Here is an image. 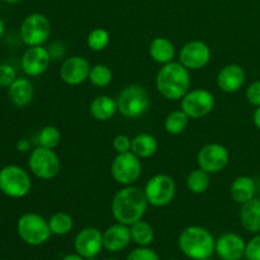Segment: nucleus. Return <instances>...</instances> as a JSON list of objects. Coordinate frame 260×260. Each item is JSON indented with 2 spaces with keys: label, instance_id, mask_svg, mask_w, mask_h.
Masks as SVG:
<instances>
[{
  "label": "nucleus",
  "instance_id": "1",
  "mask_svg": "<svg viewBox=\"0 0 260 260\" xmlns=\"http://www.w3.org/2000/svg\"><path fill=\"white\" fill-rule=\"evenodd\" d=\"M147 206L149 202L144 189L135 185H126L116 193L112 201L111 210L117 222L131 226L144 218Z\"/></svg>",
  "mask_w": 260,
  "mask_h": 260
},
{
  "label": "nucleus",
  "instance_id": "2",
  "mask_svg": "<svg viewBox=\"0 0 260 260\" xmlns=\"http://www.w3.org/2000/svg\"><path fill=\"white\" fill-rule=\"evenodd\" d=\"M156 89L168 101H182L190 89L189 70L180 62L172 61L162 65L155 79Z\"/></svg>",
  "mask_w": 260,
  "mask_h": 260
},
{
  "label": "nucleus",
  "instance_id": "3",
  "mask_svg": "<svg viewBox=\"0 0 260 260\" xmlns=\"http://www.w3.org/2000/svg\"><path fill=\"white\" fill-rule=\"evenodd\" d=\"M215 245L216 240L212 233L198 225L185 228L178 238L179 250L192 260L211 258L215 253Z\"/></svg>",
  "mask_w": 260,
  "mask_h": 260
},
{
  "label": "nucleus",
  "instance_id": "4",
  "mask_svg": "<svg viewBox=\"0 0 260 260\" xmlns=\"http://www.w3.org/2000/svg\"><path fill=\"white\" fill-rule=\"evenodd\" d=\"M17 233L20 240L29 246H41L50 240L48 220L36 212L23 213L17 221Z\"/></svg>",
  "mask_w": 260,
  "mask_h": 260
},
{
  "label": "nucleus",
  "instance_id": "5",
  "mask_svg": "<svg viewBox=\"0 0 260 260\" xmlns=\"http://www.w3.org/2000/svg\"><path fill=\"white\" fill-rule=\"evenodd\" d=\"M118 112L127 119L144 116L150 107V94L144 86L131 84L121 90L117 98Z\"/></svg>",
  "mask_w": 260,
  "mask_h": 260
},
{
  "label": "nucleus",
  "instance_id": "6",
  "mask_svg": "<svg viewBox=\"0 0 260 260\" xmlns=\"http://www.w3.org/2000/svg\"><path fill=\"white\" fill-rule=\"evenodd\" d=\"M32 180L19 165L9 164L0 169V192L9 198L19 200L30 192Z\"/></svg>",
  "mask_w": 260,
  "mask_h": 260
},
{
  "label": "nucleus",
  "instance_id": "7",
  "mask_svg": "<svg viewBox=\"0 0 260 260\" xmlns=\"http://www.w3.org/2000/svg\"><path fill=\"white\" fill-rule=\"evenodd\" d=\"M28 168L38 179L51 180L60 173L61 162L57 154L52 149L37 146L30 151L28 157Z\"/></svg>",
  "mask_w": 260,
  "mask_h": 260
},
{
  "label": "nucleus",
  "instance_id": "8",
  "mask_svg": "<svg viewBox=\"0 0 260 260\" xmlns=\"http://www.w3.org/2000/svg\"><path fill=\"white\" fill-rule=\"evenodd\" d=\"M20 40L28 47L42 46L51 35V23L46 15L32 13L23 19L19 29Z\"/></svg>",
  "mask_w": 260,
  "mask_h": 260
},
{
  "label": "nucleus",
  "instance_id": "9",
  "mask_svg": "<svg viewBox=\"0 0 260 260\" xmlns=\"http://www.w3.org/2000/svg\"><path fill=\"white\" fill-rule=\"evenodd\" d=\"M144 192L149 205L154 207H165L174 200L177 185L170 175L156 174L147 180Z\"/></svg>",
  "mask_w": 260,
  "mask_h": 260
},
{
  "label": "nucleus",
  "instance_id": "10",
  "mask_svg": "<svg viewBox=\"0 0 260 260\" xmlns=\"http://www.w3.org/2000/svg\"><path fill=\"white\" fill-rule=\"evenodd\" d=\"M141 159L132 151L117 154L111 164V174L118 184L132 185L141 177Z\"/></svg>",
  "mask_w": 260,
  "mask_h": 260
},
{
  "label": "nucleus",
  "instance_id": "11",
  "mask_svg": "<svg viewBox=\"0 0 260 260\" xmlns=\"http://www.w3.org/2000/svg\"><path fill=\"white\" fill-rule=\"evenodd\" d=\"M215 108V96L207 89L197 88L188 91L182 98L180 109L192 119L208 116Z\"/></svg>",
  "mask_w": 260,
  "mask_h": 260
},
{
  "label": "nucleus",
  "instance_id": "12",
  "mask_svg": "<svg viewBox=\"0 0 260 260\" xmlns=\"http://www.w3.org/2000/svg\"><path fill=\"white\" fill-rule=\"evenodd\" d=\"M229 161H230L229 150L221 144L206 145L197 154L198 168L210 174L222 172L228 167Z\"/></svg>",
  "mask_w": 260,
  "mask_h": 260
},
{
  "label": "nucleus",
  "instance_id": "13",
  "mask_svg": "<svg viewBox=\"0 0 260 260\" xmlns=\"http://www.w3.org/2000/svg\"><path fill=\"white\" fill-rule=\"evenodd\" d=\"M74 249L75 253L85 259L98 256L102 249H104L103 233L93 226L84 228L76 234L74 239Z\"/></svg>",
  "mask_w": 260,
  "mask_h": 260
},
{
  "label": "nucleus",
  "instance_id": "14",
  "mask_svg": "<svg viewBox=\"0 0 260 260\" xmlns=\"http://www.w3.org/2000/svg\"><path fill=\"white\" fill-rule=\"evenodd\" d=\"M211 60V48L203 41H190L179 52V62L188 70H201Z\"/></svg>",
  "mask_w": 260,
  "mask_h": 260
},
{
  "label": "nucleus",
  "instance_id": "15",
  "mask_svg": "<svg viewBox=\"0 0 260 260\" xmlns=\"http://www.w3.org/2000/svg\"><path fill=\"white\" fill-rule=\"evenodd\" d=\"M51 63V56L43 46H33L24 51L20 58V68L29 78H36L45 73Z\"/></svg>",
  "mask_w": 260,
  "mask_h": 260
},
{
  "label": "nucleus",
  "instance_id": "16",
  "mask_svg": "<svg viewBox=\"0 0 260 260\" xmlns=\"http://www.w3.org/2000/svg\"><path fill=\"white\" fill-rule=\"evenodd\" d=\"M90 63L83 56H71L63 60L60 68V78L65 84L76 86L88 80L90 73Z\"/></svg>",
  "mask_w": 260,
  "mask_h": 260
},
{
  "label": "nucleus",
  "instance_id": "17",
  "mask_svg": "<svg viewBox=\"0 0 260 260\" xmlns=\"http://www.w3.org/2000/svg\"><path fill=\"white\" fill-rule=\"evenodd\" d=\"M246 241L235 233L222 234L216 240L215 253L221 260H241L245 255Z\"/></svg>",
  "mask_w": 260,
  "mask_h": 260
},
{
  "label": "nucleus",
  "instance_id": "18",
  "mask_svg": "<svg viewBox=\"0 0 260 260\" xmlns=\"http://www.w3.org/2000/svg\"><path fill=\"white\" fill-rule=\"evenodd\" d=\"M131 229L123 223L111 225L103 233V246L109 253H119L131 244Z\"/></svg>",
  "mask_w": 260,
  "mask_h": 260
},
{
  "label": "nucleus",
  "instance_id": "19",
  "mask_svg": "<svg viewBox=\"0 0 260 260\" xmlns=\"http://www.w3.org/2000/svg\"><path fill=\"white\" fill-rule=\"evenodd\" d=\"M245 71L238 63H230L218 71L217 86L223 93H236L245 84Z\"/></svg>",
  "mask_w": 260,
  "mask_h": 260
},
{
  "label": "nucleus",
  "instance_id": "20",
  "mask_svg": "<svg viewBox=\"0 0 260 260\" xmlns=\"http://www.w3.org/2000/svg\"><path fill=\"white\" fill-rule=\"evenodd\" d=\"M35 89L33 84L27 78H17L14 83L8 88V98L13 106L18 108L27 107L32 102Z\"/></svg>",
  "mask_w": 260,
  "mask_h": 260
},
{
  "label": "nucleus",
  "instance_id": "21",
  "mask_svg": "<svg viewBox=\"0 0 260 260\" xmlns=\"http://www.w3.org/2000/svg\"><path fill=\"white\" fill-rule=\"evenodd\" d=\"M240 222L244 230L250 234H260V200L253 198L249 202L241 205Z\"/></svg>",
  "mask_w": 260,
  "mask_h": 260
},
{
  "label": "nucleus",
  "instance_id": "22",
  "mask_svg": "<svg viewBox=\"0 0 260 260\" xmlns=\"http://www.w3.org/2000/svg\"><path fill=\"white\" fill-rule=\"evenodd\" d=\"M256 193V184L254 182V179L248 175H241L238 177L233 182L230 187V194L233 197V200L236 203H244L249 202L253 198H255Z\"/></svg>",
  "mask_w": 260,
  "mask_h": 260
},
{
  "label": "nucleus",
  "instance_id": "23",
  "mask_svg": "<svg viewBox=\"0 0 260 260\" xmlns=\"http://www.w3.org/2000/svg\"><path fill=\"white\" fill-rule=\"evenodd\" d=\"M150 57L157 63H169L174 61L175 46L170 40L165 37H156L151 41L149 46Z\"/></svg>",
  "mask_w": 260,
  "mask_h": 260
},
{
  "label": "nucleus",
  "instance_id": "24",
  "mask_svg": "<svg viewBox=\"0 0 260 260\" xmlns=\"http://www.w3.org/2000/svg\"><path fill=\"white\" fill-rule=\"evenodd\" d=\"M90 114L96 121H108L118 112L117 101L108 95H98L91 101L89 107Z\"/></svg>",
  "mask_w": 260,
  "mask_h": 260
},
{
  "label": "nucleus",
  "instance_id": "25",
  "mask_svg": "<svg viewBox=\"0 0 260 260\" xmlns=\"http://www.w3.org/2000/svg\"><path fill=\"white\" fill-rule=\"evenodd\" d=\"M157 140L150 134H140L132 139L131 151L140 159H147L157 151Z\"/></svg>",
  "mask_w": 260,
  "mask_h": 260
},
{
  "label": "nucleus",
  "instance_id": "26",
  "mask_svg": "<svg viewBox=\"0 0 260 260\" xmlns=\"http://www.w3.org/2000/svg\"><path fill=\"white\" fill-rule=\"evenodd\" d=\"M132 241L137 246H150L155 239V231L149 222L140 220L129 226Z\"/></svg>",
  "mask_w": 260,
  "mask_h": 260
},
{
  "label": "nucleus",
  "instance_id": "27",
  "mask_svg": "<svg viewBox=\"0 0 260 260\" xmlns=\"http://www.w3.org/2000/svg\"><path fill=\"white\" fill-rule=\"evenodd\" d=\"M211 178L210 173L205 172L203 169L192 170L187 177V188L193 194H202L210 188Z\"/></svg>",
  "mask_w": 260,
  "mask_h": 260
},
{
  "label": "nucleus",
  "instance_id": "28",
  "mask_svg": "<svg viewBox=\"0 0 260 260\" xmlns=\"http://www.w3.org/2000/svg\"><path fill=\"white\" fill-rule=\"evenodd\" d=\"M50 230L52 235L65 236L71 233L74 229V220L69 213L66 212H56L48 220Z\"/></svg>",
  "mask_w": 260,
  "mask_h": 260
},
{
  "label": "nucleus",
  "instance_id": "29",
  "mask_svg": "<svg viewBox=\"0 0 260 260\" xmlns=\"http://www.w3.org/2000/svg\"><path fill=\"white\" fill-rule=\"evenodd\" d=\"M189 117L179 109V111L170 112L167 116L164 122L165 131L170 135H180L187 129L188 124H189Z\"/></svg>",
  "mask_w": 260,
  "mask_h": 260
},
{
  "label": "nucleus",
  "instance_id": "30",
  "mask_svg": "<svg viewBox=\"0 0 260 260\" xmlns=\"http://www.w3.org/2000/svg\"><path fill=\"white\" fill-rule=\"evenodd\" d=\"M112 79H113V73L109 69V66L104 65V63H96V65L91 66L88 80L94 86H96V88H106V86L111 84Z\"/></svg>",
  "mask_w": 260,
  "mask_h": 260
},
{
  "label": "nucleus",
  "instance_id": "31",
  "mask_svg": "<svg viewBox=\"0 0 260 260\" xmlns=\"http://www.w3.org/2000/svg\"><path fill=\"white\" fill-rule=\"evenodd\" d=\"M38 146L56 149L61 142V132L55 126H45L37 135Z\"/></svg>",
  "mask_w": 260,
  "mask_h": 260
},
{
  "label": "nucleus",
  "instance_id": "32",
  "mask_svg": "<svg viewBox=\"0 0 260 260\" xmlns=\"http://www.w3.org/2000/svg\"><path fill=\"white\" fill-rule=\"evenodd\" d=\"M109 41H111V36H109L108 30L103 29V28H95L88 35L86 45L91 51L99 52L109 45Z\"/></svg>",
  "mask_w": 260,
  "mask_h": 260
},
{
  "label": "nucleus",
  "instance_id": "33",
  "mask_svg": "<svg viewBox=\"0 0 260 260\" xmlns=\"http://www.w3.org/2000/svg\"><path fill=\"white\" fill-rule=\"evenodd\" d=\"M126 260H160V256L149 246H137L129 251Z\"/></svg>",
  "mask_w": 260,
  "mask_h": 260
},
{
  "label": "nucleus",
  "instance_id": "34",
  "mask_svg": "<svg viewBox=\"0 0 260 260\" xmlns=\"http://www.w3.org/2000/svg\"><path fill=\"white\" fill-rule=\"evenodd\" d=\"M17 79V71L10 63H0V88H9Z\"/></svg>",
  "mask_w": 260,
  "mask_h": 260
},
{
  "label": "nucleus",
  "instance_id": "35",
  "mask_svg": "<svg viewBox=\"0 0 260 260\" xmlns=\"http://www.w3.org/2000/svg\"><path fill=\"white\" fill-rule=\"evenodd\" d=\"M244 258L246 260H260V234H255V236L246 243Z\"/></svg>",
  "mask_w": 260,
  "mask_h": 260
},
{
  "label": "nucleus",
  "instance_id": "36",
  "mask_svg": "<svg viewBox=\"0 0 260 260\" xmlns=\"http://www.w3.org/2000/svg\"><path fill=\"white\" fill-rule=\"evenodd\" d=\"M249 103L254 107H260V80H255L248 86L245 93Z\"/></svg>",
  "mask_w": 260,
  "mask_h": 260
},
{
  "label": "nucleus",
  "instance_id": "37",
  "mask_svg": "<svg viewBox=\"0 0 260 260\" xmlns=\"http://www.w3.org/2000/svg\"><path fill=\"white\" fill-rule=\"evenodd\" d=\"M132 140L127 135H117L113 139V147L117 154H123V152L131 151Z\"/></svg>",
  "mask_w": 260,
  "mask_h": 260
},
{
  "label": "nucleus",
  "instance_id": "38",
  "mask_svg": "<svg viewBox=\"0 0 260 260\" xmlns=\"http://www.w3.org/2000/svg\"><path fill=\"white\" fill-rule=\"evenodd\" d=\"M48 52H50L51 60H62L65 57L66 53V46L65 43L57 41V42H52L48 46Z\"/></svg>",
  "mask_w": 260,
  "mask_h": 260
},
{
  "label": "nucleus",
  "instance_id": "39",
  "mask_svg": "<svg viewBox=\"0 0 260 260\" xmlns=\"http://www.w3.org/2000/svg\"><path fill=\"white\" fill-rule=\"evenodd\" d=\"M15 147H17L18 151L24 154V152H28L30 150V142L27 139H19L15 144Z\"/></svg>",
  "mask_w": 260,
  "mask_h": 260
},
{
  "label": "nucleus",
  "instance_id": "40",
  "mask_svg": "<svg viewBox=\"0 0 260 260\" xmlns=\"http://www.w3.org/2000/svg\"><path fill=\"white\" fill-rule=\"evenodd\" d=\"M253 122L255 124L256 128L260 131V107H256V109L253 113Z\"/></svg>",
  "mask_w": 260,
  "mask_h": 260
},
{
  "label": "nucleus",
  "instance_id": "41",
  "mask_svg": "<svg viewBox=\"0 0 260 260\" xmlns=\"http://www.w3.org/2000/svg\"><path fill=\"white\" fill-rule=\"evenodd\" d=\"M61 260H85V258L79 255L78 253H71V254H66V255Z\"/></svg>",
  "mask_w": 260,
  "mask_h": 260
},
{
  "label": "nucleus",
  "instance_id": "42",
  "mask_svg": "<svg viewBox=\"0 0 260 260\" xmlns=\"http://www.w3.org/2000/svg\"><path fill=\"white\" fill-rule=\"evenodd\" d=\"M4 33H5V22L0 18V40L3 38Z\"/></svg>",
  "mask_w": 260,
  "mask_h": 260
},
{
  "label": "nucleus",
  "instance_id": "43",
  "mask_svg": "<svg viewBox=\"0 0 260 260\" xmlns=\"http://www.w3.org/2000/svg\"><path fill=\"white\" fill-rule=\"evenodd\" d=\"M3 2L8 3V4H18V3L23 2V0H3Z\"/></svg>",
  "mask_w": 260,
  "mask_h": 260
},
{
  "label": "nucleus",
  "instance_id": "44",
  "mask_svg": "<svg viewBox=\"0 0 260 260\" xmlns=\"http://www.w3.org/2000/svg\"><path fill=\"white\" fill-rule=\"evenodd\" d=\"M85 260H96V256H94V258H88V259H85Z\"/></svg>",
  "mask_w": 260,
  "mask_h": 260
},
{
  "label": "nucleus",
  "instance_id": "45",
  "mask_svg": "<svg viewBox=\"0 0 260 260\" xmlns=\"http://www.w3.org/2000/svg\"><path fill=\"white\" fill-rule=\"evenodd\" d=\"M106 260H119V259H116V258H111V259H106Z\"/></svg>",
  "mask_w": 260,
  "mask_h": 260
},
{
  "label": "nucleus",
  "instance_id": "46",
  "mask_svg": "<svg viewBox=\"0 0 260 260\" xmlns=\"http://www.w3.org/2000/svg\"><path fill=\"white\" fill-rule=\"evenodd\" d=\"M202 260H213L212 258H206V259H202Z\"/></svg>",
  "mask_w": 260,
  "mask_h": 260
},
{
  "label": "nucleus",
  "instance_id": "47",
  "mask_svg": "<svg viewBox=\"0 0 260 260\" xmlns=\"http://www.w3.org/2000/svg\"><path fill=\"white\" fill-rule=\"evenodd\" d=\"M169 260H178V259H169Z\"/></svg>",
  "mask_w": 260,
  "mask_h": 260
},
{
  "label": "nucleus",
  "instance_id": "48",
  "mask_svg": "<svg viewBox=\"0 0 260 260\" xmlns=\"http://www.w3.org/2000/svg\"><path fill=\"white\" fill-rule=\"evenodd\" d=\"M259 200H260V193H259Z\"/></svg>",
  "mask_w": 260,
  "mask_h": 260
},
{
  "label": "nucleus",
  "instance_id": "49",
  "mask_svg": "<svg viewBox=\"0 0 260 260\" xmlns=\"http://www.w3.org/2000/svg\"><path fill=\"white\" fill-rule=\"evenodd\" d=\"M0 260H3V259H0Z\"/></svg>",
  "mask_w": 260,
  "mask_h": 260
}]
</instances>
